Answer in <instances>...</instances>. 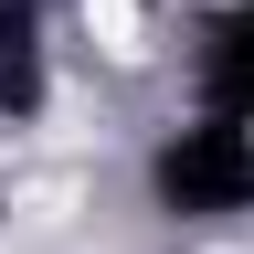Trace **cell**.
<instances>
[{
  "label": "cell",
  "mask_w": 254,
  "mask_h": 254,
  "mask_svg": "<svg viewBox=\"0 0 254 254\" xmlns=\"http://www.w3.org/2000/svg\"><path fill=\"white\" fill-rule=\"evenodd\" d=\"M148 190L159 212L180 222H222V212H254V127L244 117H190L148 148Z\"/></svg>",
  "instance_id": "cell-1"
},
{
  "label": "cell",
  "mask_w": 254,
  "mask_h": 254,
  "mask_svg": "<svg viewBox=\"0 0 254 254\" xmlns=\"http://www.w3.org/2000/svg\"><path fill=\"white\" fill-rule=\"evenodd\" d=\"M190 74H201V117H244V127H254V0L201 11Z\"/></svg>",
  "instance_id": "cell-2"
},
{
  "label": "cell",
  "mask_w": 254,
  "mask_h": 254,
  "mask_svg": "<svg viewBox=\"0 0 254 254\" xmlns=\"http://www.w3.org/2000/svg\"><path fill=\"white\" fill-rule=\"evenodd\" d=\"M43 106V21L32 0H0V117H32Z\"/></svg>",
  "instance_id": "cell-3"
}]
</instances>
